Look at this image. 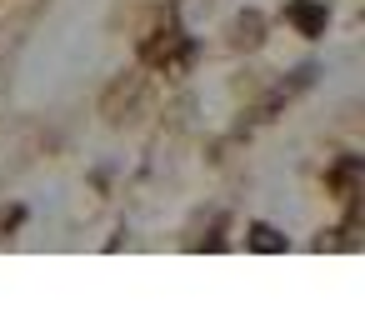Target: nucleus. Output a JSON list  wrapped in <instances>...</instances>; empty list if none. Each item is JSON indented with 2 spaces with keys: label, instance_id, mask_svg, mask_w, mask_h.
Instances as JSON below:
<instances>
[{
  "label": "nucleus",
  "instance_id": "obj_2",
  "mask_svg": "<svg viewBox=\"0 0 365 335\" xmlns=\"http://www.w3.org/2000/svg\"><path fill=\"white\" fill-rule=\"evenodd\" d=\"M310 81H315V66H300L290 81H280V86H275V91H270V96L255 105V120H275V115H280V110H285V105L300 96V91H310Z\"/></svg>",
  "mask_w": 365,
  "mask_h": 335
},
{
  "label": "nucleus",
  "instance_id": "obj_4",
  "mask_svg": "<svg viewBox=\"0 0 365 335\" xmlns=\"http://www.w3.org/2000/svg\"><path fill=\"white\" fill-rule=\"evenodd\" d=\"M285 21H290L300 36H325L330 6H325V0H290V6H285Z\"/></svg>",
  "mask_w": 365,
  "mask_h": 335
},
{
  "label": "nucleus",
  "instance_id": "obj_7",
  "mask_svg": "<svg viewBox=\"0 0 365 335\" xmlns=\"http://www.w3.org/2000/svg\"><path fill=\"white\" fill-rule=\"evenodd\" d=\"M21 225H26V205H16V200H11V205H0V240H11Z\"/></svg>",
  "mask_w": 365,
  "mask_h": 335
},
{
  "label": "nucleus",
  "instance_id": "obj_1",
  "mask_svg": "<svg viewBox=\"0 0 365 335\" xmlns=\"http://www.w3.org/2000/svg\"><path fill=\"white\" fill-rule=\"evenodd\" d=\"M140 66L145 71H155V76H185L190 66H195V41L185 36V26L175 21V16H160L145 36H140Z\"/></svg>",
  "mask_w": 365,
  "mask_h": 335
},
{
  "label": "nucleus",
  "instance_id": "obj_6",
  "mask_svg": "<svg viewBox=\"0 0 365 335\" xmlns=\"http://www.w3.org/2000/svg\"><path fill=\"white\" fill-rule=\"evenodd\" d=\"M245 245H250L255 255H280L290 240H285L275 225H265V220H250V225H245Z\"/></svg>",
  "mask_w": 365,
  "mask_h": 335
},
{
  "label": "nucleus",
  "instance_id": "obj_3",
  "mask_svg": "<svg viewBox=\"0 0 365 335\" xmlns=\"http://www.w3.org/2000/svg\"><path fill=\"white\" fill-rule=\"evenodd\" d=\"M360 175H365V165H360V155H340V160L330 165V175H325V185L335 190V200H340V205H355V200H360Z\"/></svg>",
  "mask_w": 365,
  "mask_h": 335
},
{
  "label": "nucleus",
  "instance_id": "obj_5",
  "mask_svg": "<svg viewBox=\"0 0 365 335\" xmlns=\"http://www.w3.org/2000/svg\"><path fill=\"white\" fill-rule=\"evenodd\" d=\"M230 51H255L260 41H265V21H260V11H240L235 21H230Z\"/></svg>",
  "mask_w": 365,
  "mask_h": 335
}]
</instances>
